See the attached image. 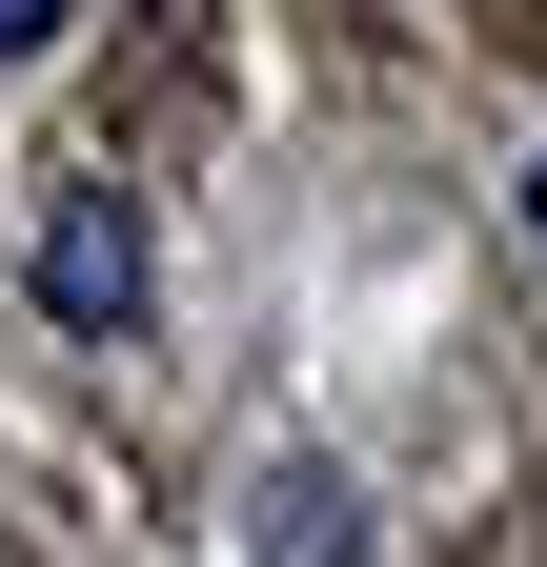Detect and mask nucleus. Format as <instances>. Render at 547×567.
I'll use <instances>...</instances> for the list:
<instances>
[{
  "instance_id": "f257e3e1",
  "label": "nucleus",
  "mask_w": 547,
  "mask_h": 567,
  "mask_svg": "<svg viewBox=\"0 0 547 567\" xmlns=\"http://www.w3.org/2000/svg\"><path fill=\"white\" fill-rule=\"evenodd\" d=\"M41 324H82V344L143 324V203H122V183H61V224H41Z\"/></svg>"
},
{
  "instance_id": "f03ea898",
  "label": "nucleus",
  "mask_w": 547,
  "mask_h": 567,
  "mask_svg": "<svg viewBox=\"0 0 547 567\" xmlns=\"http://www.w3.org/2000/svg\"><path fill=\"white\" fill-rule=\"evenodd\" d=\"M244 547H264V567H345L365 527H345V486H324V466H264V486H244Z\"/></svg>"
},
{
  "instance_id": "7ed1b4c3",
  "label": "nucleus",
  "mask_w": 547,
  "mask_h": 567,
  "mask_svg": "<svg viewBox=\"0 0 547 567\" xmlns=\"http://www.w3.org/2000/svg\"><path fill=\"white\" fill-rule=\"evenodd\" d=\"M61 21H82V0H0V61H41V41H61Z\"/></svg>"
},
{
  "instance_id": "20e7f679",
  "label": "nucleus",
  "mask_w": 547,
  "mask_h": 567,
  "mask_svg": "<svg viewBox=\"0 0 547 567\" xmlns=\"http://www.w3.org/2000/svg\"><path fill=\"white\" fill-rule=\"evenodd\" d=\"M527 244H547V163H527Z\"/></svg>"
}]
</instances>
